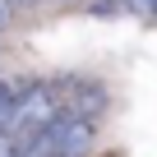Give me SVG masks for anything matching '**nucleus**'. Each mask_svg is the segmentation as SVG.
I'll list each match as a JSON object with an SVG mask.
<instances>
[{
  "label": "nucleus",
  "instance_id": "2",
  "mask_svg": "<svg viewBox=\"0 0 157 157\" xmlns=\"http://www.w3.org/2000/svg\"><path fill=\"white\" fill-rule=\"evenodd\" d=\"M5 5H10V10H14V5H33V0H5Z\"/></svg>",
  "mask_w": 157,
  "mask_h": 157
},
{
  "label": "nucleus",
  "instance_id": "1",
  "mask_svg": "<svg viewBox=\"0 0 157 157\" xmlns=\"http://www.w3.org/2000/svg\"><path fill=\"white\" fill-rule=\"evenodd\" d=\"M5 23H10V5L0 0V28H5Z\"/></svg>",
  "mask_w": 157,
  "mask_h": 157
}]
</instances>
